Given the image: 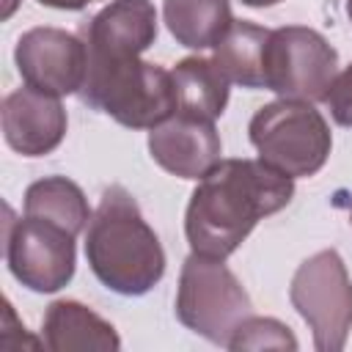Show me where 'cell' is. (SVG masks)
I'll return each mask as SVG.
<instances>
[{
  "label": "cell",
  "mask_w": 352,
  "mask_h": 352,
  "mask_svg": "<svg viewBox=\"0 0 352 352\" xmlns=\"http://www.w3.org/2000/svg\"><path fill=\"white\" fill-rule=\"evenodd\" d=\"M294 195V179L264 160H220L187 204L184 231L192 253L231 256L267 214L280 212Z\"/></svg>",
  "instance_id": "obj_1"
},
{
  "label": "cell",
  "mask_w": 352,
  "mask_h": 352,
  "mask_svg": "<svg viewBox=\"0 0 352 352\" xmlns=\"http://www.w3.org/2000/svg\"><path fill=\"white\" fill-rule=\"evenodd\" d=\"M85 256L94 275L116 294L138 297L154 289L165 272V253L143 220L135 198L113 184L102 192L85 231Z\"/></svg>",
  "instance_id": "obj_2"
},
{
  "label": "cell",
  "mask_w": 352,
  "mask_h": 352,
  "mask_svg": "<svg viewBox=\"0 0 352 352\" xmlns=\"http://www.w3.org/2000/svg\"><path fill=\"white\" fill-rule=\"evenodd\" d=\"M80 99L132 129H154L176 113L173 74L126 50H88Z\"/></svg>",
  "instance_id": "obj_3"
},
{
  "label": "cell",
  "mask_w": 352,
  "mask_h": 352,
  "mask_svg": "<svg viewBox=\"0 0 352 352\" xmlns=\"http://www.w3.org/2000/svg\"><path fill=\"white\" fill-rule=\"evenodd\" d=\"M250 143L258 160L297 179L314 176L327 162L333 138L327 121L311 102L278 99L250 118Z\"/></svg>",
  "instance_id": "obj_4"
},
{
  "label": "cell",
  "mask_w": 352,
  "mask_h": 352,
  "mask_svg": "<svg viewBox=\"0 0 352 352\" xmlns=\"http://www.w3.org/2000/svg\"><path fill=\"white\" fill-rule=\"evenodd\" d=\"M176 316L192 333L228 346L234 330L250 316V297L223 258L192 253L182 264Z\"/></svg>",
  "instance_id": "obj_5"
},
{
  "label": "cell",
  "mask_w": 352,
  "mask_h": 352,
  "mask_svg": "<svg viewBox=\"0 0 352 352\" xmlns=\"http://www.w3.org/2000/svg\"><path fill=\"white\" fill-rule=\"evenodd\" d=\"M292 305L308 322L319 352H338L352 330V280L336 250L305 258L289 289Z\"/></svg>",
  "instance_id": "obj_6"
},
{
  "label": "cell",
  "mask_w": 352,
  "mask_h": 352,
  "mask_svg": "<svg viewBox=\"0 0 352 352\" xmlns=\"http://www.w3.org/2000/svg\"><path fill=\"white\" fill-rule=\"evenodd\" d=\"M336 66L338 55L322 33L300 25L270 30L264 50V88L280 94V99H322L338 74Z\"/></svg>",
  "instance_id": "obj_7"
},
{
  "label": "cell",
  "mask_w": 352,
  "mask_h": 352,
  "mask_svg": "<svg viewBox=\"0 0 352 352\" xmlns=\"http://www.w3.org/2000/svg\"><path fill=\"white\" fill-rule=\"evenodd\" d=\"M6 261L11 275L33 292H58L74 275V234L25 214L6 223Z\"/></svg>",
  "instance_id": "obj_8"
},
{
  "label": "cell",
  "mask_w": 352,
  "mask_h": 352,
  "mask_svg": "<svg viewBox=\"0 0 352 352\" xmlns=\"http://www.w3.org/2000/svg\"><path fill=\"white\" fill-rule=\"evenodd\" d=\"M14 60L30 88L52 96H66L82 88L88 50L82 38L66 30L33 28L16 41Z\"/></svg>",
  "instance_id": "obj_9"
},
{
  "label": "cell",
  "mask_w": 352,
  "mask_h": 352,
  "mask_svg": "<svg viewBox=\"0 0 352 352\" xmlns=\"http://www.w3.org/2000/svg\"><path fill=\"white\" fill-rule=\"evenodd\" d=\"M148 151L160 168L182 179H204L220 162V135L212 121L173 113L148 132Z\"/></svg>",
  "instance_id": "obj_10"
},
{
  "label": "cell",
  "mask_w": 352,
  "mask_h": 352,
  "mask_svg": "<svg viewBox=\"0 0 352 352\" xmlns=\"http://www.w3.org/2000/svg\"><path fill=\"white\" fill-rule=\"evenodd\" d=\"M3 132L6 143L25 157L50 154L66 135V110L52 94L16 88L3 99Z\"/></svg>",
  "instance_id": "obj_11"
},
{
  "label": "cell",
  "mask_w": 352,
  "mask_h": 352,
  "mask_svg": "<svg viewBox=\"0 0 352 352\" xmlns=\"http://www.w3.org/2000/svg\"><path fill=\"white\" fill-rule=\"evenodd\" d=\"M154 38L157 11L148 0H113L82 28V41L94 50L146 52Z\"/></svg>",
  "instance_id": "obj_12"
},
{
  "label": "cell",
  "mask_w": 352,
  "mask_h": 352,
  "mask_svg": "<svg viewBox=\"0 0 352 352\" xmlns=\"http://www.w3.org/2000/svg\"><path fill=\"white\" fill-rule=\"evenodd\" d=\"M41 341L52 352H74V349L107 352L121 346L113 324L74 300H58L47 308Z\"/></svg>",
  "instance_id": "obj_13"
},
{
  "label": "cell",
  "mask_w": 352,
  "mask_h": 352,
  "mask_svg": "<svg viewBox=\"0 0 352 352\" xmlns=\"http://www.w3.org/2000/svg\"><path fill=\"white\" fill-rule=\"evenodd\" d=\"M173 88H176V113L214 121L228 102V80L214 66V60L206 58H184L176 63Z\"/></svg>",
  "instance_id": "obj_14"
},
{
  "label": "cell",
  "mask_w": 352,
  "mask_h": 352,
  "mask_svg": "<svg viewBox=\"0 0 352 352\" xmlns=\"http://www.w3.org/2000/svg\"><path fill=\"white\" fill-rule=\"evenodd\" d=\"M270 30L253 22H231V28L214 44V66L228 82L242 88H264V50Z\"/></svg>",
  "instance_id": "obj_15"
},
{
  "label": "cell",
  "mask_w": 352,
  "mask_h": 352,
  "mask_svg": "<svg viewBox=\"0 0 352 352\" xmlns=\"http://www.w3.org/2000/svg\"><path fill=\"white\" fill-rule=\"evenodd\" d=\"M165 22L170 36L192 50H206L231 28L228 0H165Z\"/></svg>",
  "instance_id": "obj_16"
},
{
  "label": "cell",
  "mask_w": 352,
  "mask_h": 352,
  "mask_svg": "<svg viewBox=\"0 0 352 352\" xmlns=\"http://www.w3.org/2000/svg\"><path fill=\"white\" fill-rule=\"evenodd\" d=\"M25 214L50 220L74 236L88 226L91 209L82 190L66 176H47L28 187L25 192Z\"/></svg>",
  "instance_id": "obj_17"
},
{
  "label": "cell",
  "mask_w": 352,
  "mask_h": 352,
  "mask_svg": "<svg viewBox=\"0 0 352 352\" xmlns=\"http://www.w3.org/2000/svg\"><path fill=\"white\" fill-rule=\"evenodd\" d=\"M228 349H297V338L278 319L248 316L228 338Z\"/></svg>",
  "instance_id": "obj_18"
},
{
  "label": "cell",
  "mask_w": 352,
  "mask_h": 352,
  "mask_svg": "<svg viewBox=\"0 0 352 352\" xmlns=\"http://www.w3.org/2000/svg\"><path fill=\"white\" fill-rule=\"evenodd\" d=\"M322 102L327 104L336 124L352 126V63L333 77V82L322 94Z\"/></svg>",
  "instance_id": "obj_19"
},
{
  "label": "cell",
  "mask_w": 352,
  "mask_h": 352,
  "mask_svg": "<svg viewBox=\"0 0 352 352\" xmlns=\"http://www.w3.org/2000/svg\"><path fill=\"white\" fill-rule=\"evenodd\" d=\"M44 341H36L33 336L25 333V327L16 322L11 302L3 305V333H0V349H38Z\"/></svg>",
  "instance_id": "obj_20"
},
{
  "label": "cell",
  "mask_w": 352,
  "mask_h": 352,
  "mask_svg": "<svg viewBox=\"0 0 352 352\" xmlns=\"http://www.w3.org/2000/svg\"><path fill=\"white\" fill-rule=\"evenodd\" d=\"M38 3L50 6V8H63V11H80V8H85L94 0H38Z\"/></svg>",
  "instance_id": "obj_21"
},
{
  "label": "cell",
  "mask_w": 352,
  "mask_h": 352,
  "mask_svg": "<svg viewBox=\"0 0 352 352\" xmlns=\"http://www.w3.org/2000/svg\"><path fill=\"white\" fill-rule=\"evenodd\" d=\"M245 6H250V8H267V6H275V3H280V0H242Z\"/></svg>",
  "instance_id": "obj_22"
},
{
  "label": "cell",
  "mask_w": 352,
  "mask_h": 352,
  "mask_svg": "<svg viewBox=\"0 0 352 352\" xmlns=\"http://www.w3.org/2000/svg\"><path fill=\"white\" fill-rule=\"evenodd\" d=\"M346 14H349V19H352V0H346Z\"/></svg>",
  "instance_id": "obj_23"
}]
</instances>
